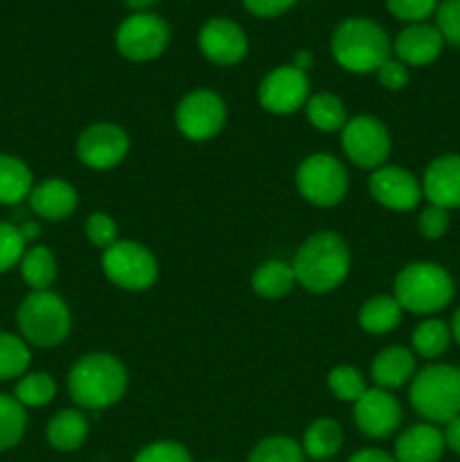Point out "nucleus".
<instances>
[{
	"label": "nucleus",
	"instance_id": "obj_33",
	"mask_svg": "<svg viewBox=\"0 0 460 462\" xmlns=\"http://www.w3.org/2000/svg\"><path fill=\"white\" fill-rule=\"evenodd\" d=\"M248 462H305V451L293 438L273 436L251 451Z\"/></svg>",
	"mask_w": 460,
	"mask_h": 462
},
{
	"label": "nucleus",
	"instance_id": "obj_2",
	"mask_svg": "<svg viewBox=\"0 0 460 462\" xmlns=\"http://www.w3.org/2000/svg\"><path fill=\"white\" fill-rule=\"evenodd\" d=\"M391 36L379 23L370 18H347L332 34L334 61L347 72H356V75L377 72L391 59Z\"/></svg>",
	"mask_w": 460,
	"mask_h": 462
},
{
	"label": "nucleus",
	"instance_id": "obj_42",
	"mask_svg": "<svg viewBox=\"0 0 460 462\" xmlns=\"http://www.w3.org/2000/svg\"><path fill=\"white\" fill-rule=\"evenodd\" d=\"M296 3L298 0H242L246 12H251L257 18H275L289 12Z\"/></svg>",
	"mask_w": 460,
	"mask_h": 462
},
{
	"label": "nucleus",
	"instance_id": "obj_48",
	"mask_svg": "<svg viewBox=\"0 0 460 462\" xmlns=\"http://www.w3.org/2000/svg\"><path fill=\"white\" fill-rule=\"evenodd\" d=\"M449 328H451V337H454L455 343H458V346H460V310L454 314V319H451Z\"/></svg>",
	"mask_w": 460,
	"mask_h": 462
},
{
	"label": "nucleus",
	"instance_id": "obj_45",
	"mask_svg": "<svg viewBox=\"0 0 460 462\" xmlns=\"http://www.w3.org/2000/svg\"><path fill=\"white\" fill-rule=\"evenodd\" d=\"M291 66H293V68H298V70L307 72V70H309L311 66H314V54H311L309 50H298L296 57H293V63H291Z\"/></svg>",
	"mask_w": 460,
	"mask_h": 462
},
{
	"label": "nucleus",
	"instance_id": "obj_31",
	"mask_svg": "<svg viewBox=\"0 0 460 462\" xmlns=\"http://www.w3.org/2000/svg\"><path fill=\"white\" fill-rule=\"evenodd\" d=\"M451 343V328L445 320L428 319L419 323L413 332V350L424 359H436L445 355Z\"/></svg>",
	"mask_w": 460,
	"mask_h": 462
},
{
	"label": "nucleus",
	"instance_id": "obj_24",
	"mask_svg": "<svg viewBox=\"0 0 460 462\" xmlns=\"http://www.w3.org/2000/svg\"><path fill=\"white\" fill-rule=\"evenodd\" d=\"M343 447V431L338 422L323 418L316 420L309 429L305 431V440H302V451L309 456L311 460L325 462L341 451Z\"/></svg>",
	"mask_w": 460,
	"mask_h": 462
},
{
	"label": "nucleus",
	"instance_id": "obj_14",
	"mask_svg": "<svg viewBox=\"0 0 460 462\" xmlns=\"http://www.w3.org/2000/svg\"><path fill=\"white\" fill-rule=\"evenodd\" d=\"M354 422L361 433L374 440L391 438L401 424V406L383 388H368L354 402Z\"/></svg>",
	"mask_w": 460,
	"mask_h": 462
},
{
	"label": "nucleus",
	"instance_id": "obj_20",
	"mask_svg": "<svg viewBox=\"0 0 460 462\" xmlns=\"http://www.w3.org/2000/svg\"><path fill=\"white\" fill-rule=\"evenodd\" d=\"M30 208L39 217L50 221H61L70 217L77 210V197L75 188L63 179H45L43 183L34 185L30 192Z\"/></svg>",
	"mask_w": 460,
	"mask_h": 462
},
{
	"label": "nucleus",
	"instance_id": "obj_32",
	"mask_svg": "<svg viewBox=\"0 0 460 462\" xmlns=\"http://www.w3.org/2000/svg\"><path fill=\"white\" fill-rule=\"evenodd\" d=\"M54 395H57V383L48 373H25L18 379L16 391H14V397L30 409H41V406L50 404Z\"/></svg>",
	"mask_w": 460,
	"mask_h": 462
},
{
	"label": "nucleus",
	"instance_id": "obj_47",
	"mask_svg": "<svg viewBox=\"0 0 460 462\" xmlns=\"http://www.w3.org/2000/svg\"><path fill=\"white\" fill-rule=\"evenodd\" d=\"M18 228H21V235L25 242H32V239L39 237V230H41L39 224H32V221H27V224L18 226Z\"/></svg>",
	"mask_w": 460,
	"mask_h": 462
},
{
	"label": "nucleus",
	"instance_id": "obj_5",
	"mask_svg": "<svg viewBox=\"0 0 460 462\" xmlns=\"http://www.w3.org/2000/svg\"><path fill=\"white\" fill-rule=\"evenodd\" d=\"M410 404L431 424H446L460 415V368L436 364L410 382Z\"/></svg>",
	"mask_w": 460,
	"mask_h": 462
},
{
	"label": "nucleus",
	"instance_id": "obj_44",
	"mask_svg": "<svg viewBox=\"0 0 460 462\" xmlns=\"http://www.w3.org/2000/svg\"><path fill=\"white\" fill-rule=\"evenodd\" d=\"M347 462H397L391 454L382 449H361Z\"/></svg>",
	"mask_w": 460,
	"mask_h": 462
},
{
	"label": "nucleus",
	"instance_id": "obj_15",
	"mask_svg": "<svg viewBox=\"0 0 460 462\" xmlns=\"http://www.w3.org/2000/svg\"><path fill=\"white\" fill-rule=\"evenodd\" d=\"M198 48L216 66H235L248 52L246 32L230 18H210L198 32Z\"/></svg>",
	"mask_w": 460,
	"mask_h": 462
},
{
	"label": "nucleus",
	"instance_id": "obj_37",
	"mask_svg": "<svg viewBox=\"0 0 460 462\" xmlns=\"http://www.w3.org/2000/svg\"><path fill=\"white\" fill-rule=\"evenodd\" d=\"M436 27L445 43L460 48V0H442L436 9Z\"/></svg>",
	"mask_w": 460,
	"mask_h": 462
},
{
	"label": "nucleus",
	"instance_id": "obj_6",
	"mask_svg": "<svg viewBox=\"0 0 460 462\" xmlns=\"http://www.w3.org/2000/svg\"><path fill=\"white\" fill-rule=\"evenodd\" d=\"M18 329L27 346L54 347L70 334V311L59 293L30 291L18 307Z\"/></svg>",
	"mask_w": 460,
	"mask_h": 462
},
{
	"label": "nucleus",
	"instance_id": "obj_11",
	"mask_svg": "<svg viewBox=\"0 0 460 462\" xmlns=\"http://www.w3.org/2000/svg\"><path fill=\"white\" fill-rule=\"evenodd\" d=\"M225 104L215 90L197 88L180 99L176 108V126L188 140H210L224 129Z\"/></svg>",
	"mask_w": 460,
	"mask_h": 462
},
{
	"label": "nucleus",
	"instance_id": "obj_40",
	"mask_svg": "<svg viewBox=\"0 0 460 462\" xmlns=\"http://www.w3.org/2000/svg\"><path fill=\"white\" fill-rule=\"evenodd\" d=\"M449 210L445 208H437V206H428L424 208L422 215H419L418 221V228L422 233V237L427 239H440L442 235L449 230Z\"/></svg>",
	"mask_w": 460,
	"mask_h": 462
},
{
	"label": "nucleus",
	"instance_id": "obj_36",
	"mask_svg": "<svg viewBox=\"0 0 460 462\" xmlns=\"http://www.w3.org/2000/svg\"><path fill=\"white\" fill-rule=\"evenodd\" d=\"M437 0H386V9L409 25L413 23H427V18L436 16Z\"/></svg>",
	"mask_w": 460,
	"mask_h": 462
},
{
	"label": "nucleus",
	"instance_id": "obj_18",
	"mask_svg": "<svg viewBox=\"0 0 460 462\" xmlns=\"http://www.w3.org/2000/svg\"><path fill=\"white\" fill-rule=\"evenodd\" d=\"M445 39L436 25L413 23L397 34L392 50L404 66H428L440 57Z\"/></svg>",
	"mask_w": 460,
	"mask_h": 462
},
{
	"label": "nucleus",
	"instance_id": "obj_26",
	"mask_svg": "<svg viewBox=\"0 0 460 462\" xmlns=\"http://www.w3.org/2000/svg\"><path fill=\"white\" fill-rule=\"evenodd\" d=\"M293 284H296L293 266L284 264L280 260L264 262L255 271V275H253V289H255V293L262 298H269V300L287 296L293 289Z\"/></svg>",
	"mask_w": 460,
	"mask_h": 462
},
{
	"label": "nucleus",
	"instance_id": "obj_19",
	"mask_svg": "<svg viewBox=\"0 0 460 462\" xmlns=\"http://www.w3.org/2000/svg\"><path fill=\"white\" fill-rule=\"evenodd\" d=\"M445 436L436 424H415L395 442L397 462H437L445 454Z\"/></svg>",
	"mask_w": 460,
	"mask_h": 462
},
{
	"label": "nucleus",
	"instance_id": "obj_8",
	"mask_svg": "<svg viewBox=\"0 0 460 462\" xmlns=\"http://www.w3.org/2000/svg\"><path fill=\"white\" fill-rule=\"evenodd\" d=\"M171 30L158 14H131L117 25L115 48L129 61H152L167 50Z\"/></svg>",
	"mask_w": 460,
	"mask_h": 462
},
{
	"label": "nucleus",
	"instance_id": "obj_34",
	"mask_svg": "<svg viewBox=\"0 0 460 462\" xmlns=\"http://www.w3.org/2000/svg\"><path fill=\"white\" fill-rule=\"evenodd\" d=\"M327 386L334 393V397L341 402H356L368 391L363 374L356 368H352V365H338V368H334L327 377Z\"/></svg>",
	"mask_w": 460,
	"mask_h": 462
},
{
	"label": "nucleus",
	"instance_id": "obj_28",
	"mask_svg": "<svg viewBox=\"0 0 460 462\" xmlns=\"http://www.w3.org/2000/svg\"><path fill=\"white\" fill-rule=\"evenodd\" d=\"M307 117H309L311 126L325 134H334V131H343L347 117L345 106L341 99L332 93H318L314 97L307 99L305 104Z\"/></svg>",
	"mask_w": 460,
	"mask_h": 462
},
{
	"label": "nucleus",
	"instance_id": "obj_25",
	"mask_svg": "<svg viewBox=\"0 0 460 462\" xmlns=\"http://www.w3.org/2000/svg\"><path fill=\"white\" fill-rule=\"evenodd\" d=\"M401 311L395 296H374L361 307L359 323L368 334H388L400 325Z\"/></svg>",
	"mask_w": 460,
	"mask_h": 462
},
{
	"label": "nucleus",
	"instance_id": "obj_49",
	"mask_svg": "<svg viewBox=\"0 0 460 462\" xmlns=\"http://www.w3.org/2000/svg\"><path fill=\"white\" fill-rule=\"evenodd\" d=\"M325 462H332V460H325Z\"/></svg>",
	"mask_w": 460,
	"mask_h": 462
},
{
	"label": "nucleus",
	"instance_id": "obj_12",
	"mask_svg": "<svg viewBox=\"0 0 460 462\" xmlns=\"http://www.w3.org/2000/svg\"><path fill=\"white\" fill-rule=\"evenodd\" d=\"M309 99V77L293 66H278L262 79L260 104L275 116H291Z\"/></svg>",
	"mask_w": 460,
	"mask_h": 462
},
{
	"label": "nucleus",
	"instance_id": "obj_27",
	"mask_svg": "<svg viewBox=\"0 0 460 462\" xmlns=\"http://www.w3.org/2000/svg\"><path fill=\"white\" fill-rule=\"evenodd\" d=\"M21 275L32 291H45L57 278V262L50 248L32 246L27 248L21 260Z\"/></svg>",
	"mask_w": 460,
	"mask_h": 462
},
{
	"label": "nucleus",
	"instance_id": "obj_9",
	"mask_svg": "<svg viewBox=\"0 0 460 462\" xmlns=\"http://www.w3.org/2000/svg\"><path fill=\"white\" fill-rule=\"evenodd\" d=\"M298 192L318 208H332L343 201L347 192V171L329 153H314L305 158L296 171Z\"/></svg>",
	"mask_w": 460,
	"mask_h": 462
},
{
	"label": "nucleus",
	"instance_id": "obj_43",
	"mask_svg": "<svg viewBox=\"0 0 460 462\" xmlns=\"http://www.w3.org/2000/svg\"><path fill=\"white\" fill-rule=\"evenodd\" d=\"M442 436H445V447H449L454 454L460 456V415H455L454 420L446 422Z\"/></svg>",
	"mask_w": 460,
	"mask_h": 462
},
{
	"label": "nucleus",
	"instance_id": "obj_41",
	"mask_svg": "<svg viewBox=\"0 0 460 462\" xmlns=\"http://www.w3.org/2000/svg\"><path fill=\"white\" fill-rule=\"evenodd\" d=\"M379 81L383 88L388 90H401L409 84V66L400 61V59H388L382 68L377 70Z\"/></svg>",
	"mask_w": 460,
	"mask_h": 462
},
{
	"label": "nucleus",
	"instance_id": "obj_17",
	"mask_svg": "<svg viewBox=\"0 0 460 462\" xmlns=\"http://www.w3.org/2000/svg\"><path fill=\"white\" fill-rule=\"evenodd\" d=\"M422 194L431 206L460 208V153H446L431 161L424 171Z\"/></svg>",
	"mask_w": 460,
	"mask_h": 462
},
{
	"label": "nucleus",
	"instance_id": "obj_21",
	"mask_svg": "<svg viewBox=\"0 0 460 462\" xmlns=\"http://www.w3.org/2000/svg\"><path fill=\"white\" fill-rule=\"evenodd\" d=\"M415 377V356L409 347L392 346L379 352L373 361V379L377 388L395 391Z\"/></svg>",
	"mask_w": 460,
	"mask_h": 462
},
{
	"label": "nucleus",
	"instance_id": "obj_16",
	"mask_svg": "<svg viewBox=\"0 0 460 462\" xmlns=\"http://www.w3.org/2000/svg\"><path fill=\"white\" fill-rule=\"evenodd\" d=\"M368 185L374 201L382 203L383 208H391V210H413V208H418L419 199L424 197L418 179L401 167L382 165L370 176Z\"/></svg>",
	"mask_w": 460,
	"mask_h": 462
},
{
	"label": "nucleus",
	"instance_id": "obj_22",
	"mask_svg": "<svg viewBox=\"0 0 460 462\" xmlns=\"http://www.w3.org/2000/svg\"><path fill=\"white\" fill-rule=\"evenodd\" d=\"M45 438H48L50 447H54L57 451L79 449L88 438V420L77 409L59 411L48 422Z\"/></svg>",
	"mask_w": 460,
	"mask_h": 462
},
{
	"label": "nucleus",
	"instance_id": "obj_4",
	"mask_svg": "<svg viewBox=\"0 0 460 462\" xmlns=\"http://www.w3.org/2000/svg\"><path fill=\"white\" fill-rule=\"evenodd\" d=\"M454 280L433 262H413L395 278V300L410 314H436L454 300Z\"/></svg>",
	"mask_w": 460,
	"mask_h": 462
},
{
	"label": "nucleus",
	"instance_id": "obj_46",
	"mask_svg": "<svg viewBox=\"0 0 460 462\" xmlns=\"http://www.w3.org/2000/svg\"><path fill=\"white\" fill-rule=\"evenodd\" d=\"M122 3H124L126 9H131L133 14H143V12H149L158 0H122Z\"/></svg>",
	"mask_w": 460,
	"mask_h": 462
},
{
	"label": "nucleus",
	"instance_id": "obj_7",
	"mask_svg": "<svg viewBox=\"0 0 460 462\" xmlns=\"http://www.w3.org/2000/svg\"><path fill=\"white\" fill-rule=\"evenodd\" d=\"M102 269L106 278L126 291H144L153 287L158 278V262L143 244L117 239L102 255Z\"/></svg>",
	"mask_w": 460,
	"mask_h": 462
},
{
	"label": "nucleus",
	"instance_id": "obj_39",
	"mask_svg": "<svg viewBox=\"0 0 460 462\" xmlns=\"http://www.w3.org/2000/svg\"><path fill=\"white\" fill-rule=\"evenodd\" d=\"M86 237L97 248H111L117 242V224L104 212H93L86 221Z\"/></svg>",
	"mask_w": 460,
	"mask_h": 462
},
{
	"label": "nucleus",
	"instance_id": "obj_29",
	"mask_svg": "<svg viewBox=\"0 0 460 462\" xmlns=\"http://www.w3.org/2000/svg\"><path fill=\"white\" fill-rule=\"evenodd\" d=\"M27 429L25 406L14 395L0 393V454L14 449L23 440Z\"/></svg>",
	"mask_w": 460,
	"mask_h": 462
},
{
	"label": "nucleus",
	"instance_id": "obj_1",
	"mask_svg": "<svg viewBox=\"0 0 460 462\" xmlns=\"http://www.w3.org/2000/svg\"><path fill=\"white\" fill-rule=\"evenodd\" d=\"M296 282L311 293H327L341 287L350 273V251L336 233H316L298 248L293 260Z\"/></svg>",
	"mask_w": 460,
	"mask_h": 462
},
{
	"label": "nucleus",
	"instance_id": "obj_30",
	"mask_svg": "<svg viewBox=\"0 0 460 462\" xmlns=\"http://www.w3.org/2000/svg\"><path fill=\"white\" fill-rule=\"evenodd\" d=\"M30 346L16 334L0 332V382L21 379L30 368Z\"/></svg>",
	"mask_w": 460,
	"mask_h": 462
},
{
	"label": "nucleus",
	"instance_id": "obj_35",
	"mask_svg": "<svg viewBox=\"0 0 460 462\" xmlns=\"http://www.w3.org/2000/svg\"><path fill=\"white\" fill-rule=\"evenodd\" d=\"M27 242L23 239L21 228L7 221H0V273H7L16 264H21L27 251Z\"/></svg>",
	"mask_w": 460,
	"mask_h": 462
},
{
	"label": "nucleus",
	"instance_id": "obj_38",
	"mask_svg": "<svg viewBox=\"0 0 460 462\" xmlns=\"http://www.w3.org/2000/svg\"><path fill=\"white\" fill-rule=\"evenodd\" d=\"M133 462H192V456L180 442L161 440L140 449Z\"/></svg>",
	"mask_w": 460,
	"mask_h": 462
},
{
	"label": "nucleus",
	"instance_id": "obj_3",
	"mask_svg": "<svg viewBox=\"0 0 460 462\" xmlns=\"http://www.w3.org/2000/svg\"><path fill=\"white\" fill-rule=\"evenodd\" d=\"M68 391L75 404L102 411L117 404L126 391V368L111 355H86L68 374Z\"/></svg>",
	"mask_w": 460,
	"mask_h": 462
},
{
	"label": "nucleus",
	"instance_id": "obj_13",
	"mask_svg": "<svg viewBox=\"0 0 460 462\" xmlns=\"http://www.w3.org/2000/svg\"><path fill=\"white\" fill-rule=\"evenodd\" d=\"M126 152L129 135L113 122H95L77 140V156L90 170H111L124 161Z\"/></svg>",
	"mask_w": 460,
	"mask_h": 462
},
{
	"label": "nucleus",
	"instance_id": "obj_10",
	"mask_svg": "<svg viewBox=\"0 0 460 462\" xmlns=\"http://www.w3.org/2000/svg\"><path fill=\"white\" fill-rule=\"evenodd\" d=\"M343 152L363 170H379L391 156V135L382 120L373 116H356L343 126Z\"/></svg>",
	"mask_w": 460,
	"mask_h": 462
},
{
	"label": "nucleus",
	"instance_id": "obj_23",
	"mask_svg": "<svg viewBox=\"0 0 460 462\" xmlns=\"http://www.w3.org/2000/svg\"><path fill=\"white\" fill-rule=\"evenodd\" d=\"M34 188V174L16 156L0 153V206H16L30 199Z\"/></svg>",
	"mask_w": 460,
	"mask_h": 462
}]
</instances>
